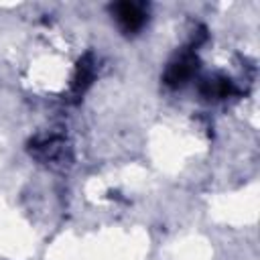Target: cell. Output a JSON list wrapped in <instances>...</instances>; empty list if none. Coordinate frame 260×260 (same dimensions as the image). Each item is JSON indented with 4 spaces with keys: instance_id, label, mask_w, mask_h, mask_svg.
<instances>
[{
    "instance_id": "7a4b0ae2",
    "label": "cell",
    "mask_w": 260,
    "mask_h": 260,
    "mask_svg": "<svg viewBox=\"0 0 260 260\" xmlns=\"http://www.w3.org/2000/svg\"><path fill=\"white\" fill-rule=\"evenodd\" d=\"M193 65H195V59L191 55H183L179 61H175L169 67V71H167V83L173 85V87L185 83L191 77V73H193Z\"/></svg>"
},
{
    "instance_id": "6da1fadb",
    "label": "cell",
    "mask_w": 260,
    "mask_h": 260,
    "mask_svg": "<svg viewBox=\"0 0 260 260\" xmlns=\"http://www.w3.org/2000/svg\"><path fill=\"white\" fill-rule=\"evenodd\" d=\"M112 14L116 16L118 26L126 35L138 32L146 24V18H148V10L140 2H118L112 6Z\"/></svg>"
}]
</instances>
